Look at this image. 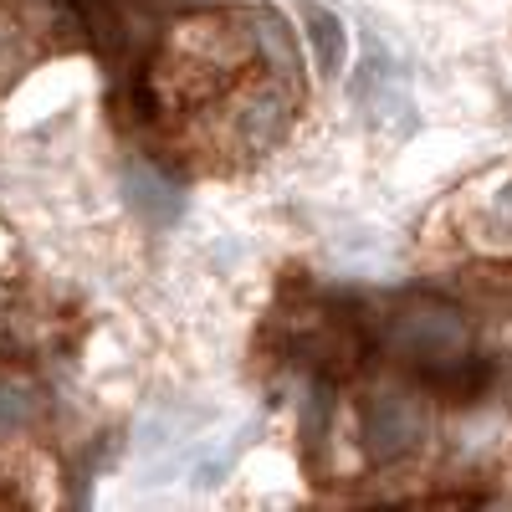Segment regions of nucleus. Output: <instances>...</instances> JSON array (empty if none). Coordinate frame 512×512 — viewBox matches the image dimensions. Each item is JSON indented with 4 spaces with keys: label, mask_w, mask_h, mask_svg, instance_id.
<instances>
[{
    "label": "nucleus",
    "mask_w": 512,
    "mask_h": 512,
    "mask_svg": "<svg viewBox=\"0 0 512 512\" xmlns=\"http://www.w3.org/2000/svg\"><path fill=\"white\" fill-rule=\"evenodd\" d=\"M390 349L425 379L436 384L451 364L466 359V323L446 303H410L390 323Z\"/></svg>",
    "instance_id": "nucleus-1"
},
{
    "label": "nucleus",
    "mask_w": 512,
    "mask_h": 512,
    "mask_svg": "<svg viewBox=\"0 0 512 512\" xmlns=\"http://www.w3.org/2000/svg\"><path fill=\"white\" fill-rule=\"evenodd\" d=\"M420 446V410L410 395H374L364 405V451L374 466H395Z\"/></svg>",
    "instance_id": "nucleus-2"
},
{
    "label": "nucleus",
    "mask_w": 512,
    "mask_h": 512,
    "mask_svg": "<svg viewBox=\"0 0 512 512\" xmlns=\"http://www.w3.org/2000/svg\"><path fill=\"white\" fill-rule=\"evenodd\" d=\"M251 26V47L262 52V62L272 67L277 82H287V88L297 93V41H292V26L277 16V11H251L246 16Z\"/></svg>",
    "instance_id": "nucleus-3"
},
{
    "label": "nucleus",
    "mask_w": 512,
    "mask_h": 512,
    "mask_svg": "<svg viewBox=\"0 0 512 512\" xmlns=\"http://www.w3.org/2000/svg\"><path fill=\"white\" fill-rule=\"evenodd\" d=\"M292 98H297V93H292ZM292 98H287L282 88H272V93H256V98L241 108V144H246V149H262V144H272V139L282 134V123H287Z\"/></svg>",
    "instance_id": "nucleus-4"
},
{
    "label": "nucleus",
    "mask_w": 512,
    "mask_h": 512,
    "mask_svg": "<svg viewBox=\"0 0 512 512\" xmlns=\"http://www.w3.org/2000/svg\"><path fill=\"white\" fill-rule=\"evenodd\" d=\"M128 205H134L149 226H169L180 216V195L159 175H149V169H134V175H128Z\"/></svg>",
    "instance_id": "nucleus-5"
},
{
    "label": "nucleus",
    "mask_w": 512,
    "mask_h": 512,
    "mask_svg": "<svg viewBox=\"0 0 512 512\" xmlns=\"http://www.w3.org/2000/svg\"><path fill=\"white\" fill-rule=\"evenodd\" d=\"M303 16H308V36H313L318 67L338 72V67H344V26H338V16L323 11V6H303Z\"/></svg>",
    "instance_id": "nucleus-6"
},
{
    "label": "nucleus",
    "mask_w": 512,
    "mask_h": 512,
    "mask_svg": "<svg viewBox=\"0 0 512 512\" xmlns=\"http://www.w3.org/2000/svg\"><path fill=\"white\" fill-rule=\"evenodd\" d=\"M31 415H36V390L26 379L0 374V436H16Z\"/></svg>",
    "instance_id": "nucleus-7"
}]
</instances>
